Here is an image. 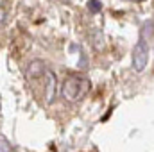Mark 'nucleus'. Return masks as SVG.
Masks as SVG:
<instances>
[{
    "label": "nucleus",
    "mask_w": 154,
    "mask_h": 152,
    "mask_svg": "<svg viewBox=\"0 0 154 152\" xmlns=\"http://www.w3.org/2000/svg\"><path fill=\"white\" fill-rule=\"evenodd\" d=\"M147 63H149V43H147V39L140 38V41L133 48V68H134V72H138V74L143 72Z\"/></svg>",
    "instance_id": "2"
},
{
    "label": "nucleus",
    "mask_w": 154,
    "mask_h": 152,
    "mask_svg": "<svg viewBox=\"0 0 154 152\" xmlns=\"http://www.w3.org/2000/svg\"><path fill=\"white\" fill-rule=\"evenodd\" d=\"M5 22H7V11L4 7H0V27H4Z\"/></svg>",
    "instance_id": "7"
},
{
    "label": "nucleus",
    "mask_w": 154,
    "mask_h": 152,
    "mask_svg": "<svg viewBox=\"0 0 154 152\" xmlns=\"http://www.w3.org/2000/svg\"><path fill=\"white\" fill-rule=\"evenodd\" d=\"M0 152H13V147H11L9 140L4 138V136H0Z\"/></svg>",
    "instance_id": "5"
},
{
    "label": "nucleus",
    "mask_w": 154,
    "mask_h": 152,
    "mask_svg": "<svg viewBox=\"0 0 154 152\" xmlns=\"http://www.w3.org/2000/svg\"><path fill=\"white\" fill-rule=\"evenodd\" d=\"M131 2H143V0H131Z\"/></svg>",
    "instance_id": "8"
},
{
    "label": "nucleus",
    "mask_w": 154,
    "mask_h": 152,
    "mask_svg": "<svg viewBox=\"0 0 154 152\" xmlns=\"http://www.w3.org/2000/svg\"><path fill=\"white\" fill-rule=\"evenodd\" d=\"M45 72H47V68H45V63L43 61H32L29 66H27V79H41V77L45 75Z\"/></svg>",
    "instance_id": "4"
},
{
    "label": "nucleus",
    "mask_w": 154,
    "mask_h": 152,
    "mask_svg": "<svg viewBox=\"0 0 154 152\" xmlns=\"http://www.w3.org/2000/svg\"><path fill=\"white\" fill-rule=\"evenodd\" d=\"M88 91H90V81L82 75H68L61 86V95L68 102L81 100Z\"/></svg>",
    "instance_id": "1"
},
{
    "label": "nucleus",
    "mask_w": 154,
    "mask_h": 152,
    "mask_svg": "<svg viewBox=\"0 0 154 152\" xmlns=\"http://www.w3.org/2000/svg\"><path fill=\"white\" fill-rule=\"evenodd\" d=\"M88 9H90L91 13H99V11L102 9V4H100L99 0H90V2H88Z\"/></svg>",
    "instance_id": "6"
},
{
    "label": "nucleus",
    "mask_w": 154,
    "mask_h": 152,
    "mask_svg": "<svg viewBox=\"0 0 154 152\" xmlns=\"http://www.w3.org/2000/svg\"><path fill=\"white\" fill-rule=\"evenodd\" d=\"M43 77H45V102H47V104H50V102H54V100H56V88H57V81H56V75H54L50 70H47Z\"/></svg>",
    "instance_id": "3"
}]
</instances>
